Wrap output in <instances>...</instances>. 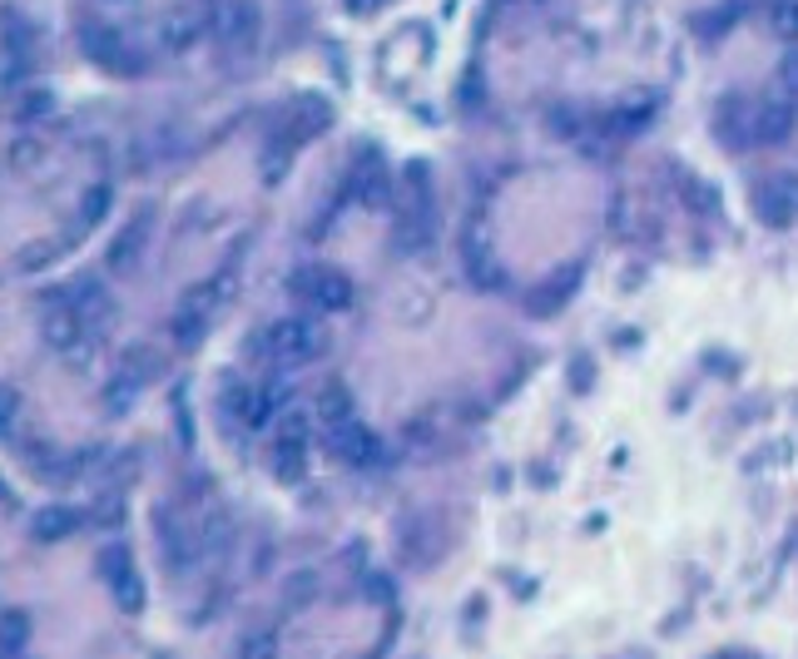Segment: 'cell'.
Returning <instances> with one entry per match:
<instances>
[{
    "label": "cell",
    "instance_id": "obj_1",
    "mask_svg": "<svg viewBox=\"0 0 798 659\" xmlns=\"http://www.w3.org/2000/svg\"><path fill=\"white\" fill-rule=\"evenodd\" d=\"M269 347L279 363L303 367L323 353V327H317L313 317H279V323L269 327Z\"/></svg>",
    "mask_w": 798,
    "mask_h": 659
},
{
    "label": "cell",
    "instance_id": "obj_2",
    "mask_svg": "<svg viewBox=\"0 0 798 659\" xmlns=\"http://www.w3.org/2000/svg\"><path fill=\"white\" fill-rule=\"evenodd\" d=\"M293 293L303 297L307 307H317V313H343V307L353 303V283H347L337 268H297Z\"/></svg>",
    "mask_w": 798,
    "mask_h": 659
},
{
    "label": "cell",
    "instance_id": "obj_3",
    "mask_svg": "<svg viewBox=\"0 0 798 659\" xmlns=\"http://www.w3.org/2000/svg\"><path fill=\"white\" fill-rule=\"evenodd\" d=\"M100 580L114 590V600L124 605V610H144V580H140V570H134V560H130V550L124 546H104L100 550Z\"/></svg>",
    "mask_w": 798,
    "mask_h": 659
},
{
    "label": "cell",
    "instance_id": "obj_4",
    "mask_svg": "<svg viewBox=\"0 0 798 659\" xmlns=\"http://www.w3.org/2000/svg\"><path fill=\"white\" fill-rule=\"evenodd\" d=\"M327 432V452L347 466H377L382 462V442L377 432L363 427V422H337V427H323Z\"/></svg>",
    "mask_w": 798,
    "mask_h": 659
},
{
    "label": "cell",
    "instance_id": "obj_5",
    "mask_svg": "<svg viewBox=\"0 0 798 659\" xmlns=\"http://www.w3.org/2000/svg\"><path fill=\"white\" fill-rule=\"evenodd\" d=\"M223 297V278L214 283V288H194L179 303V313H174V323H169V333L179 337V343H194L199 333H204V323H209V313H214V303Z\"/></svg>",
    "mask_w": 798,
    "mask_h": 659
},
{
    "label": "cell",
    "instance_id": "obj_6",
    "mask_svg": "<svg viewBox=\"0 0 798 659\" xmlns=\"http://www.w3.org/2000/svg\"><path fill=\"white\" fill-rule=\"evenodd\" d=\"M759 219L774 223V229H789V223L798 219V179H774V184H764Z\"/></svg>",
    "mask_w": 798,
    "mask_h": 659
},
{
    "label": "cell",
    "instance_id": "obj_7",
    "mask_svg": "<svg viewBox=\"0 0 798 659\" xmlns=\"http://www.w3.org/2000/svg\"><path fill=\"white\" fill-rule=\"evenodd\" d=\"M84 55L90 60H100V65H110V70H140L144 60L140 55H130V50L120 45V36H114V30H100V26H90L84 30Z\"/></svg>",
    "mask_w": 798,
    "mask_h": 659
},
{
    "label": "cell",
    "instance_id": "obj_8",
    "mask_svg": "<svg viewBox=\"0 0 798 659\" xmlns=\"http://www.w3.org/2000/svg\"><path fill=\"white\" fill-rule=\"evenodd\" d=\"M60 303H65L84 327H100L104 317H110V297H104V288H100V283H90V278H84V283H74V288L60 293Z\"/></svg>",
    "mask_w": 798,
    "mask_h": 659
},
{
    "label": "cell",
    "instance_id": "obj_9",
    "mask_svg": "<svg viewBox=\"0 0 798 659\" xmlns=\"http://www.w3.org/2000/svg\"><path fill=\"white\" fill-rule=\"evenodd\" d=\"M223 40H229V45H253V40H259V10H253L249 0L223 6Z\"/></svg>",
    "mask_w": 798,
    "mask_h": 659
},
{
    "label": "cell",
    "instance_id": "obj_10",
    "mask_svg": "<svg viewBox=\"0 0 798 659\" xmlns=\"http://www.w3.org/2000/svg\"><path fill=\"white\" fill-rule=\"evenodd\" d=\"M80 337H84V323H80V317H74L65 303L50 307V313H46V343L55 347V353H70Z\"/></svg>",
    "mask_w": 798,
    "mask_h": 659
},
{
    "label": "cell",
    "instance_id": "obj_11",
    "mask_svg": "<svg viewBox=\"0 0 798 659\" xmlns=\"http://www.w3.org/2000/svg\"><path fill=\"white\" fill-rule=\"evenodd\" d=\"M30 70V36L16 30V36L0 40V84H20Z\"/></svg>",
    "mask_w": 798,
    "mask_h": 659
},
{
    "label": "cell",
    "instance_id": "obj_12",
    "mask_svg": "<svg viewBox=\"0 0 798 659\" xmlns=\"http://www.w3.org/2000/svg\"><path fill=\"white\" fill-rule=\"evenodd\" d=\"M80 526H84V511H74V506H50V511L36 516V536L40 540H65Z\"/></svg>",
    "mask_w": 798,
    "mask_h": 659
},
{
    "label": "cell",
    "instance_id": "obj_13",
    "mask_svg": "<svg viewBox=\"0 0 798 659\" xmlns=\"http://www.w3.org/2000/svg\"><path fill=\"white\" fill-rule=\"evenodd\" d=\"M144 233H149V214H134L130 229L120 233V243L110 249V268H134V258L144 253Z\"/></svg>",
    "mask_w": 798,
    "mask_h": 659
},
{
    "label": "cell",
    "instance_id": "obj_14",
    "mask_svg": "<svg viewBox=\"0 0 798 659\" xmlns=\"http://www.w3.org/2000/svg\"><path fill=\"white\" fill-rule=\"evenodd\" d=\"M26 640H30V620H26V615H20V610L0 615V659H20Z\"/></svg>",
    "mask_w": 798,
    "mask_h": 659
},
{
    "label": "cell",
    "instance_id": "obj_15",
    "mask_svg": "<svg viewBox=\"0 0 798 659\" xmlns=\"http://www.w3.org/2000/svg\"><path fill=\"white\" fill-rule=\"evenodd\" d=\"M317 417H323V427H337V422H353V397H347L343 382H333V387L323 392V402H317Z\"/></svg>",
    "mask_w": 798,
    "mask_h": 659
},
{
    "label": "cell",
    "instance_id": "obj_16",
    "mask_svg": "<svg viewBox=\"0 0 798 659\" xmlns=\"http://www.w3.org/2000/svg\"><path fill=\"white\" fill-rule=\"evenodd\" d=\"M307 446H273V472H279V481H303L307 472Z\"/></svg>",
    "mask_w": 798,
    "mask_h": 659
},
{
    "label": "cell",
    "instance_id": "obj_17",
    "mask_svg": "<svg viewBox=\"0 0 798 659\" xmlns=\"http://www.w3.org/2000/svg\"><path fill=\"white\" fill-rule=\"evenodd\" d=\"M307 437H313V422H307L297 407H283V417H279V446H307Z\"/></svg>",
    "mask_w": 798,
    "mask_h": 659
},
{
    "label": "cell",
    "instance_id": "obj_18",
    "mask_svg": "<svg viewBox=\"0 0 798 659\" xmlns=\"http://www.w3.org/2000/svg\"><path fill=\"white\" fill-rule=\"evenodd\" d=\"M20 427V397L10 387H0V442H10Z\"/></svg>",
    "mask_w": 798,
    "mask_h": 659
},
{
    "label": "cell",
    "instance_id": "obj_19",
    "mask_svg": "<svg viewBox=\"0 0 798 659\" xmlns=\"http://www.w3.org/2000/svg\"><path fill=\"white\" fill-rule=\"evenodd\" d=\"M239 659H279V640L273 635H243Z\"/></svg>",
    "mask_w": 798,
    "mask_h": 659
},
{
    "label": "cell",
    "instance_id": "obj_20",
    "mask_svg": "<svg viewBox=\"0 0 798 659\" xmlns=\"http://www.w3.org/2000/svg\"><path fill=\"white\" fill-rule=\"evenodd\" d=\"M0 501H6V481H0Z\"/></svg>",
    "mask_w": 798,
    "mask_h": 659
}]
</instances>
